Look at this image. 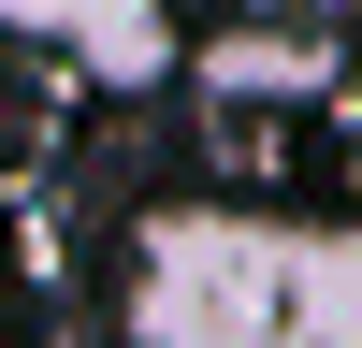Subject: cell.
I'll list each match as a JSON object with an SVG mask.
<instances>
[{
	"instance_id": "1",
	"label": "cell",
	"mask_w": 362,
	"mask_h": 348,
	"mask_svg": "<svg viewBox=\"0 0 362 348\" xmlns=\"http://www.w3.org/2000/svg\"><path fill=\"white\" fill-rule=\"evenodd\" d=\"M131 348H362V232L276 203H160L116 261Z\"/></svg>"
},
{
	"instance_id": "2",
	"label": "cell",
	"mask_w": 362,
	"mask_h": 348,
	"mask_svg": "<svg viewBox=\"0 0 362 348\" xmlns=\"http://www.w3.org/2000/svg\"><path fill=\"white\" fill-rule=\"evenodd\" d=\"M15 29H44V44H73L87 73H160V29L174 0H0Z\"/></svg>"
}]
</instances>
